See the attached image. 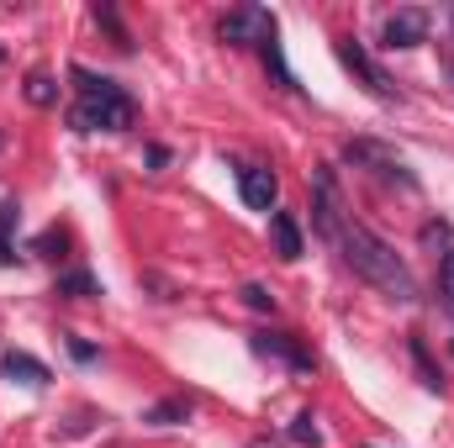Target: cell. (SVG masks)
<instances>
[{
    "label": "cell",
    "instance_id": "cell-5",
    "mask_svg": "<svg viewBox=\"0 0 454 448\" xmlns=\"http://www.w3.org/2000/svg\"><path fill=\"white\" fill-rule=\"evenodd\" d=\"M343 158H348L354 169H370V174H380V180H396V185H407V190L418 185V180L407 174V164H402V158H391L380 143H348V148H343Z\"/></svg>",
    "mask_w": 454,
    "mask_h": 448
},
{
    "label": "cell",
    "instance_id": "cell-12",
    "mask_svg": "<svg viewBox=\"0 0 454 448\" xmlns=\"http://www.w3.org/2000/svg\"><path fill=\"white\" fill-rule=\"evenodd\" d=\"M53 296H69V301H96V296H106V290H101V280H96V274L74 269V274H59V290H53Z\"/></svg>",
    "mask_w": 454,
    "mask_h": 448
},
{
    "label": "cell",
    "instance_id": "cell-8",
    "mask_svg": "<svg viewBox=\"0 0 454 448\" xmlns=\"http://www.w3.org/2000/svg\"><path fill=\"white\" fill-rule=\"evenodd\" d=\"M248 348H254L259 359H280V364H291L296 375H312V353L296 348V337L291 333H254L248 337Z\"/></svg>",
    "mask_w": 454,
    "mask_h": 448
},
{
    "label": "cell",
    "instance_id": "cell-20",
    "mask_svg": "<svg viewBox=\"0 0 454 448\" xmlns=\"http://www.w3.org/2000/svg\"><path fill=\"white\" fill-rule=\"evenodd\" d=\"M69 353H74L80 364H90V359H96V343H85V337H69Z\"/></svg>",
    "mask_w": 454,
    "mask_h": 448
},
{
    "label": "cell",
    "instance_id": "cell-16",
    "mask_svg": "<svg viewBox=\"0 0 454 448\" xmlns=\"http://www.w3.org/2000/svg\"><path fill=\"white\" fill-rule=\"evenodd\" d=\"M439 301H444V312L454 317V248L439 259Z\"/></svg>",
    "mask_w": 454,
    "mask_h": 448
},
{
    "label": "cell",
    "instance_id": "cell-17",
    "mask_svg": "<svg viewBox=\"0 0 454 448\" xmlns=\"http://www.w3.org/2000/svg\"><path fill=\"white\" fill-rule=\"evenodd\" d=\"M238 296H243V306H248V312H275V296H270L264 285H254V280H248Z\"/></svg>",
    "mask_w": 454,
    "mask_h": 448
},
{
    "label": "cell",
    "instance_id": "cell-24",
    "mask_svg": "<svg viewBox=\"0 0 454 448\" xmlns=\"http://www.w3.org/2000/svg\"><path fill=\"white\" fill-rule=\"evenodd\" d=\"M0 58H5V48H0Z\"/></svg>",
    "mask_w": 454,
    "mask_h": 448
},
{
    "label": "cell",
    "instance_id": "cell-4",
    "mask_svg": "<svg viewBox=\"0 0 454 448\" xmlns=\"http://www.w3.org/2000/svg\"><path fill=\"white\" fill-rule=\"evenodd\" d=\"M339 58H343V69H348V74H359V80H364V90H370L375 101H396V96H402V90H396V80H391V74H386L364 48H359V37H339Z\"/></svg>",
    "mask_w": 454,
    "mask_h": 448
},
{
    "label": "cell",
    "instance_id": "cell-2",
    "mask_svg": "<svg viewBox=\"0 0 454 448\" xmlns=\"http://www.w3.org/2000/svg\"><path fill=\"white\" fill-rule=\"evenodd\" d=\"M74 74V90H80V101H74V112H69V127L74 132H127L132 121H137V101L116 85L112 74H96V69H69Z\"/></svg>",
    "mask_w": 454,
    "mask_h": 448
},
{
    "label": "cell",
    "instance_id": "cell-21",
    "mask_svg": "<svg viewBox=\"0 0 454 448\" xmlns=\"http://www.w3.org/2000/svg\"><path fill=\"white\" fill-rule=\"evenodd\" d=\"M148 164H153V169H164V164H169V148H159V143H153V148H148Z\"/></svg>",
    "mask_w": 454,
    "mask_h": 448
},
{
    "label": "cell",
    "instance_id": "cell-22",
    "mask_svg": "<svg viewBox=\"0 0 454 448\" xmlns=\"http://www.w3.org/2000/svg\"><path fill=\"white\" fill-rule=\"evenodd\" d=\"M16 253H11V232H0V264H11Z\"/></svg>",
    "mask_w": 454,
    "mask_h": 448
},
{
    "label": "cell",
    "instance_id": "cell-1",
    "mask_svg": "<svg viewBox=\"0 0 454 448\" xmlns=\"http://www.w3.org/2000/svg\"><path fill=\"white\" fill-rule=\"evenodd\" d=\"M339 248H343V264L364 280V285H375L380 296H391V301H418V280H412V269L402 264V253L386 243V237H375L370 227L359 222H343L339 232Z\"/></svg>",
    "mask_w": 454,
    "mask_h": 448
},
{
    "label": "cell",
    "instance_id": "cell-15",
    "mask_svg": "<svg viewBox=\"0 0 454 448\" xmlns=\"http://www.w3.org/2000/svg\"><path fill=\"white\" fill-rule=\"evenodd\" d=\"M27 101H32V106H53V101H59L53 74H43V69H37V74H27Z\"/></svg>",
    "mask_w": 454,
    "mask_h": 448
},
{
    "label": "cell",
    "instance_id": "cell-19",
    "mask_svg": "<svg viewBox=\"0 0 454 448\" xmlns=\"http://www.w3.org/2000/svg\"><path fill=\"white\" fill-rule=\"evenodd\" d=\"M59 248H64V232H43V237H37V253H43V259H59Z\"/></svg>",
    "mask_w": 454,
    "mask_h": 448
},
{
    "label": "cell",
    "instance_id": "cell-18",
    "mask_svg": "<svg viewBox=\"0 0 454 448\" xmlns=\"http://www.w3.org/2000/svg\"><path fill=\"white\" fill-rule=\"evenodd\" d=\"M291 438H296V444H323V433H317V417H312V412H301V417H296V422H291Z\"/></svg>",
    "mask_w": 454,
    "mask_h": 448
},
{
    "label": "cell",
    "instance_id": "cell-6",
    "mask_svg": "<svg viewBox=\"0 0 454 448\" xmlns=\"http://www.w3.org/2000/svg\"><path fill=\"white\" fill-rule=\"evenodd\" d=\"M238 196H243L248 212H275V201H280L275 169H270V164H243V169H238Z\"/></svg>",
    "mask_w": 454,
    "mask_h": 448
},
{
    "label": "cell",
    "instance_id": "cell-14",
    "mask_svg": "<svg viewBox=\"0 0 454 448\" xmlns=\"http://www.w3.org/2000/svg\"><path fill=\"white\" fill-rule=\"evenodd\" d=\"M407 348H412V364H418V380H423V390H444V380H439V369H434V359H428V343L412 333V337H407Z\"/></svg>",
    "mask_w": 454,
    "mask_h": 448
},
{
    "label": "cell",
    "instance_id": "cell-11",
    "mask_svg": "<svg viewBox=\"0 0 454 448\" xmlns=\"http://www.w3.org/2000/svg\"><path fill=\"white\" fill-rule=\"evenodd\" d=\"M270 237H275V253H280L286 264H296V259L307 253V237H301V227H296L291 212H275V217H270Z\"/></svg>",
    "mask_w": 454,
    "mask_h": 448
},
{
    "label": "cell",
    "instance_id": "cell-10",
    "mask_svg": "<svg viewBox=\"0 0 454 448\" xmlns=\"http://www.w3.org/2000/svg\"><path fill=\"white\" fill-rule=\"evenodd\" d=\"M0 375L5 380H16V385H32V390H43L53 375H48V364L43 359H32V353H21V348H11V353H0Z\"/></svg>",
    "mask_w": 454,
    "mask_h": 448
},
{
    "label": "cell",
    "instance_id": "cell-23",
    "mask_svg": "<svg viewBox=\"0 0 454 448\" xmlns=\"http://www.w3.org/2000/svg\"><path fill=\"white\" fill-rule=\"evenodd\" d=\"M0 148H5V132H0Z\"/></svg>",
    "mask_w": 454,
    "mask_h": 448
},
{
    "label": "cell",
    "instance_id": "cell-9",
    "mask_svg": "<svg viewBox=\"0 0 454 448\" xmlns=\"http://www.w3.org/2000/svg\"><path fill=\"white\" fill-rule=\"evenodd\" d=\"M312 217H317V232H323V237H333V243H339V232H343V206H339L333 169H317V206H312Z\"/></svg>",
    "mask_w": 454,
    "mask_h": 448
},
{
    "label": "cell",
    "instance_id": "cell-3",
    "mask_svg": "<svg viewBox=\"0 0 454 448\" xmlns=\"http://www.w3.org/2000/svg\"><path fill=\"white\" fill-rule=\"evenodd\" d=\"M217 37L227 48H264V42H275V16L264 5H232L217 27Z\"/></svg>",
    "mask_w": 454,
    "mask_h": 448
},
{
    "label": "cell",
    "instance_id": "cell-7",
    "mask_svg": "<svg viewBox=\"0 0 454 448\" xmlns=\"http://www.w3.org/2000/svg\"><path fill=\"white\" fill-rule=\"evenodd\" d=\"M428 27H434V16L423 5H402V11L386 16V48H423Z\"/></svg>",
    "mask_w": 454,
    "mask_h": 448
},
{
    "label": "cell",
    "instance_id": "cell-13",
    "mask_svg": "<svg viewBox=\"0 0 454 448\" xmlns=\"http://www.w3.org/2000/svg\"><path fill=\"white\" fill-rule=\"evenodd\" d=\"M185 417H191V401H185V396H169V401H159V406L143 412V422H153V428H175V422H185Z\"/></svg>",
    "mask_w": 454,
    "mask_h": 448
}]
</instances>
